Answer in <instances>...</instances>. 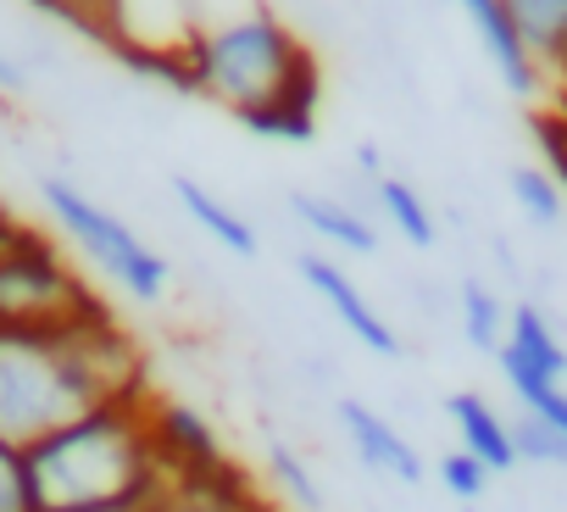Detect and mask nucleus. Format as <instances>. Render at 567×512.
Listing matches in <instances>:
<instances>
[{
    "label": "nucleus",
    "mask_w": 567,
    "mask_h": 512,
    "mask_svg": "<svg viewBox=\"0 0 567 512\" xmlns=\"http://www.w3.org/2000/svg\"><path fill=\"white\" fill-rule=\"evenodd\" d=\"M501 12L550 84L567 68V0H501Z\"/></svg>",
    "instance_id": "obj_13"
},
{
    "label": "nucleus",
    "mask_w": 567,
    "mask_h": 512,
    "mask_svg": "<svg viewBox=\"0 0 567 512\" xmlns=\"http://www.w3.org/2000/svg\"><path fill=\"white\" fill-rule=\"evenodd\" d=\"M267 473H272V484L290 495L301 512H323V490H318L312 468H307L290 446H267Z\"/></svg>",
    "instance_id": "obj_20"
},
{
    "label": "nucleus",
    "mask_w": 567,
    "mask_h": 512,
    "mask_svg": "<svg viewBox=\"0 0 567 512\" xmlns=\"http://www.w3.org/2000/svg\"><path fill=\"white\" fill-rule=\"evenodd\" d=\"M489 479H495V473H489L478 457H467V451H445V457H440V484H445L456 501H478V495L489 490Z\"/></svg>",
    "instance_id": "obj_22"
},
{
    "label": "nucleus",
    "mask_w": 567,
    "mask_h": 512,
    "mask_svg": "<svg viewBox=\"0 0 567 512\" xmlns=\"http://www.w3.org/2000/svg\"><path fill=\"white\" fill-rule=\"evenodd\" d=\"M18 90H23V68L0 51V95H18Z\"/></svg>",
    "instance_id": "obj_25"
},
{
    "label": "nucleus",
    "mask_w": 567,
    "mask_h": 512,
    "mask_svg": "<svg viewBox=\"0 0 567 512\" xmlns=\"http://www.w3.org/2000/svg\"><path fill=\"white\" fill-rule=\"evenodd\" d=\"M512 195H517V206H523L528 223H539V228H556V223H561L567 195L556 190V178H550L545 167H534V162L512 167Z\"/></svg>",
    "instance_id": "obj_18"
},
{
    "label": "nucleus",
    "mask_w": 567,
    "mask_h": 512,
    "mask_svg": "<svg viewBox=\"0 0 567 512\" xmlns=\"http://www.w3.org/2000/svg\"><path fill=\"white\" fill-rule=\"evenodd\" d=\"M495 362H501V379L534 373V379L567 385V346L556 340L550 318H545L534 301H517V307L506 313V340H501Z\"/></svg>",
    "instance_id": "obj_10"
},
{
    "label": "nucleus",
    "mask_w": 567,
    "mask_h": 512,
    "mask_svg": "<svg viewBox=\"0 0 567 512\" xmlns=\"http://www.w3.org/2000/svg\"><path fill=\"white\" fill-rule=\"evenodd\" d=\"M451 412V429H456V451L478 457L489 473H512L517 468V451H512V423L478 396V390H456L445 401Z\"/></svg>",
    "instance_id": "obj_12"
},
{
    "label": "nucleus",
    "mask_w": 567,
    "mask_h": 512,
    "mask_svg": "<svg viewBox=\"0 0 567 512\" xmlns=\"http://www.w3.org/2000/svg\"><path fill=\"white\" fill-rule=\"evenodd\" d=\"M173 195H178V206L189 212V223L195 228H206L212 234V245H223V250H234V256H256V228L228 206V201H217L200 178H173Z\"/></svg>",
    "instance_id": "obj_15"
},
{
    "label": "nucleus",
    "mask_w": 567,
    "mask_h": 512,
    "mask_svg": "<svg viewBox=\"0 0 567 512\" xmlns=\"http://www.w3.org/2000/svg\"><path fill=\"white\" fill-rule=\"evenodd\" d=\"M0 512H40L34 495V473H29V451L0 440Z\"/></svg>",
    "instance_id": "obj_21"
},
{
    "label": "nucleus",
    "mask_w": 567,
    "mask_h": 512,
    "mask_svg": "<svg viewBox=\"0 0 567 512\" xmlns=\"http://www.w3.org/2000/svg\"><path fill=\"white\" fill-rule=\"evenodd\" d=\"M140 390H151L145 362L112 307L62 329L0 324V440L29 451L90 407Z\"/></svg>",
    "instance_id": "obj_1"
},
{
    "label": "nucleus",
    "mask_w": 567,
    "mask_h": 512,
    "mask_svg": "<svg viewBox=\"0 0 567 512\" xmlns=\"http://www.w3.org/2000/svg\"><path fill=\"white\" fill-rule=\"evenodd\" d=\"M462 335H467V346H478V351H501V340H506V307H501V296L495 290H484L478 279H467L462 285Z\"/></svg>",
    "instance_id": "obj_17"
},
{
    "label": "nucleus",
    "mask_w": 567,
    "mask_h": 512,
    "mask_svg": "<svg viewBox=\"0 0 567 512\" xmlns=\"http://www.w3.org/2000/svg\"><path fill=\"white\" fill-rule=\"evenodd\" d=\"M373 195H379V212L390 217V228H395L406 245H417V250H429V245H434V234H440V228H434V206H429L406 178H395V173H390L384 184H373Z\"/></svg>",
    "instance_id": "obj_16"
},
{
    "label": "nucleus",
    "mask_w": 567,
    "mask_h": 512,
    "mask_svg": "<svg viewBox=\"0 0 567 512\" xmlns=\"http://www.w3.org/2000/svg\"><path fill=\"white\" fill-rule=\"evenodd\" d=\"M456 7H462V18L473 23V34H478L484 57L495 62L501 84H506L512 95H539V90H545V73H539V62L528 57V45L517 40V29L506 23L501 0H456Z\"/></svg>",
    "instance_id": "obj_11"
},
{
    "label": "nucleus",
    "mask_w": 567,
    "mask_h": 512,
    "mask_svg": "<svg viewBox=\"0 0 567 512\" xmlns=\"http://www.w3.org/2000/svg\"><path fill=\"white\" fill-rule=\"evenodd\" d=\"M40 195H45L51 217L62 223V234L90 256V263H95L123 296H134V301H162V296H167V279H173L167 256L151 250L117 212H106L101 201H90L73 178H45Z\"/></svg>",
    "instance_id": "obj_5"
},
{
    "label": "nucleus",
    "mask_w": 567,
    "mask_h": 512,
    "mask_svg": "<svg viewBox=\"0 0 567 512\" xmlns=\"http://www.w3.org/2000/svg\"><path fill=\"white\" fill-rule=\"evenodd\" d=\"M40 512H145L167 495V468L151 440V390L90 407L29 446Z\"/></svg>",
    "instance_id": "obj_2"
},
{
    "label": "nucleus",
    "mask_w": 567,
    "mask_h": 512,
    "mask_svg": "<svg viewBox=\"0 0 567 512\" xmlns=\"http://www.w3.org/2000/svg\"><path fill=\"white\" fill-rule=\"evenodd\" d=\"M29 7L79 29V34H90V40H101V0H29Z\"/></svg>",
    "instance_id": "obj_23"
},
{
    "label": "nucleus",
    "mask_w": 567,
    "mask_h": 512,
    "mask_svg": "<svg viewBox=\"0 0 567 512\" xmlns=\"http://www.w3.org/2000/svg\"><path fill=\"white\" fill-rule=\"evenodd\" d=\"M550 90H556V95H561V112H567V68H561V73H556V79H550Z\"/></svg>",
    "instance_id": "obj_26"
},
{
    "label": "nucleus",
    "mask_w": 567,
    "mask_h": 512,
    "mask_svg": "<svg viewBox=\"0 0 567 512\" xmlns=\"http://www.w3.org/2000/svg\"><path fill=\"white\" fill-rule=\"evenodd\" d=\"M106 313V301L68 268L56 239L18 223L0 239V324L12 329H62Z\"/></svg>",
    "instance_id": "obj_4"
},
{
    "label": "nucleus",
    "mask_w": 567,
    "mask_h": 512,
    "mask_svg": "<svg viewBox=\"0 0 567 512\" xmlns=\"http://www.w3.org/2000/svg\"><path fill=\"white\" fill-rule=\"evenodd\" d=\"M301 279H307L312 296L346 324V335H351L362 351H373V357H401L395 329L379 318V307L357 290V279H351L340 263H329V256H301Z\"/></svg>",
    "instance_id": "obj_7"
},
{
    "label": "nucleus",
    "mask_w": 567,
    "mask_h": 512,
    "mask_svg": "<svg viewBox=\"0 0 567 512\" xmlns=\"http://www.w3.org/2000/svg\"><path fill=\"white\" fill-rule=\"evenodd\" d=\"M512 451H517V462L567 468V440H561L545 418H534V412H517V418H512Z\"/></svg>",
    "instance_id": "obj_19"
},
{
    "label": "nucleus",
    "mask_w": 567,
    "mask_h": 512,
    "mask_svg": "<svg viewBox=\"0 0 567 512\" xmlns=\"http://www.w3.org/2000/svg\"><path fill=\"white\" fill-rule=\"evenodd\" d=\"M318 112H323V68L318 57H307L284 90L250 112H239V129H250L256 140H278V145H312L318 140Z\"/></svg>",
    "instance_id": "obj_6"
},
{
    "label": "nucleus",
    "mask_w": 567,
    "mask_h": 512,
    "mask_svg": "<svg viewBox=\"0 0 567 512\" xmlns=\"http://www.w3.org/2000/svg\"><path fill=\"white\" fill-rule=\"evenodd\" d=\"M151 440H156V457H162L167 479H189V473H206V468L223 462L217 429L184 401L151 396Z\"/></svg>",
    "instance_id": "obj_8"
},
{
    "label": "nucleus",
    "mask_w": 567,
    "mask_h": 512,
    "mask_svg": "<svg viewBox=\"0 0 567 512\" xmlns=\"http://www.w3.org/2000/svg\"><path fill=\"white\" fill-rule=\"evenodd\" d=\"M357 173H362L368 184H384V178H390V167H384V151H379L373 140H362V145H357Z\"/></svg>",
    "instance_id": "obj_24"
},
{
    "label": "nucleus",
    "mask_w": 567,
    "mask_h": 512,
    "mask_svg": "<svg viewBox=\"0 0 567 512\" xmlns=\"http://www.w3.org/2000/svg\"><path fill=\"white\" fill-rule=\"evenodd\" d=\"M340 429H346L351 451H357L373 473L401 479V484H423V457H417V446H412L384 412H373L368 401H340Z\"/></svg>",
    "instance_id": "obj_9"
},
{
    "label": "nucleus",
    "mask_w": 567,
    "mask_h": 512,
    "mask_svg": "<svg viewBox=\"0 0 567 512\" xmlns=\"http://www.w3.org/2000/svg\"><path fill=\"white\" fill-rule=\"evenodd\" d=\"M307 57H312V45L272 7H256V12L189 40L195 95L223 106V112H234V117L261 106V101H272L284 90V79H290Z\"/></svg>",
    "instance_id": "obj_3"
},
{
    "label": "nucleus",
    "mask_w": 567,
    "mask_h": 512,
    "mask_svg": "<svg viewBox=\"0 0 567 512\" xmlns=\"http://www.w3.org/2000/svg\"><path fill=\"white\" fill-rule=\"evenodd\" d=\"M290 212H296L318 239H329V245H340V250H351V256H373V250H379V228H373L357 206H346V201H334V195L301 190V195H290Z\"/></svg>",
    "instance_id": "obj_14"
}]
</instances>
